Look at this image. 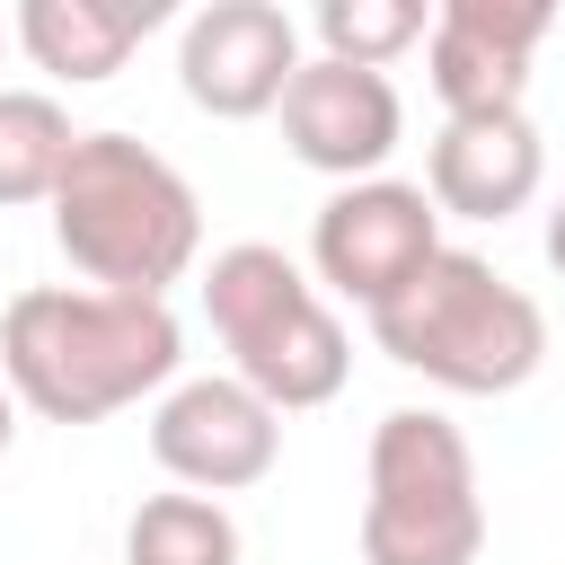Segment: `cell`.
<instances>
[{
	"instance_id": "obj_10",
	"label": "cell",
	"mask_w": 565,
	"mask_h": 565,
	"mask_svg": "<svg viewBox=\"0 0 565 565\" xmlns=\"http://www.w3.org/2000/svg\"><path fill=\"white\" fill-rule=\"evenodd\" d=\"M547 0H441L424 26V71L441 115H521L530 53L547 44Z\"/></svg>"
},
{
	"instance_id": "obj_17",
	"label": "cell",
	"mask_w": 565,
	"mask_h": 565,
	"mask_svg": "<svg viewBox=\"0 0 565 565\" xmlns=\"http://www.w3.org/2000/svg\"><path fill=\"white\" fill-rule=\"evenodd\" d=\"M9 441H18V397H9V380H0V459H9Z\"/></svg>"
},
{
	"instance_id": "obj_6",
	"label": "cell",
	"mask_w": 565,
	"mask_h": 565,
	"mask_svg": "<svg viewBox=\"0 0 565 565\" xmlns=\"http://www.w3.org/2000/svg\"><path fill=\"white\" fill-rule=\"evenodd\" d=\"M441 256V212L424 185L406 177H362V185H335L309 221V265L327 291L362 300V318L380 300H397L424 265Z\"/></svg>"
},
{
	"instance_id": "obj_9",
	"label": "cell",
	"mask_w": 565,
	"mask_h": 565,
	"mask_svg": "<svg viewBox=\"0 0 565 565\" xmlns=\"http://www.w3.org/2000/svg\"><path fill=\"white\" fill-rule=\"evenodd\" d=\"M274 115H282V150L300 168L335 177V185L380 177L388 150H397V132H406V106H397L388 71H353V62H327V53H309L291 71V88H282Z\"/></svg>"
},
{
	"instance_id": "obj_18",
	"label": "cell",
	"mask_w": 565,
	"mask_h": 565,
	"mask_svg": "<svg viewBox=\"0 0 565 565\" xmlns=\"http://www.w3.org/2000/svg\"><path fill=\"white\" fill-rule=\"evenodd\" d=\"M0 53H9V26H0Z\"/></svg>"
},
{
	"instance_id": "obj_3",
	"label": "cell",
	"mask_w": 565,
	"mask_h": 565,
	"mask_svg": "<svg viewBox=\"0 0 565 565\" xmlns=\"http://www.w3.org/2000/svg\"><path fill=\"white\" fill-rule=\"evenodd\" d=\"M371 344L450 397H512L547 362V318L477 247H441L397 300L371 309Z\"/></svg>"
},
{
	"instance_id": "obj_15",
	"label": "cell",
	"mask_w": 565,
	"mask_h": 565,
	"mask_svg": "<svg viewBox=\"0 0 565 565\" xmlns=\"http://www.w3.org/2000/svg\"><path fill=\"white\" fill-rule=\"evenodd\" d=\"M433 9L424 0H318V53L353 71H388L406 44H424Z\"/></svg>"
},
{
	"instance_id": "obj_12",
	"label": "cell",
	"mask_w": 565,
	"mask_h": 565,
	"mask_svg": "<svg viewBox=\"0 0 565 565\" xmlns=\"http://www.w3.org/2000/svg\"><path fill=\"white\" fill-rule=\"evenodd\" d=\"M150 26H159V0H18V18H9L18 53L71 88L115 79Z\"/></svg>"
},
{
	"instance_id": "obj_1",
	"label": "cell",
	"mask_w": 565,
	"mask_h": 565,
	"mask_svg": "<svg viewBox=\"0 0 565 565\" xmlns=\"http://www.w3.org/2000/svg\"><path fill=\"white\" fill-rule=\"evenodd\" d=\"M185 362V327L141 291H71L35 282L0 309V380L44 424H106L141 397H168Z\"/></svg>"
},
{
	"instance_id": "obj_13",
	"label": "cell",
	"mask_w": 565,
	"mask_h": 565,
	"mask_svg": "<svg viewBox=\"0 0 565 565\" xmlns=\"http://www.w3.org/2000/svg\"><path fill=\"white\" fill-rule=\"evenodd\" d=\"M124 565H238V521L212 494H141L124 521Z\"/></svg>"
},
{
	"instance_id": "obj_7",
	"label": "cell",
	"mask_w": 565,
	"mask_h": 565,
	"mask_svg": "<svg viewBox=\"0 0 565 565\" xmlns=\"http://www.w3.org/2000/svg\"><path fill=\"white\" fill-rule=\"evenodd\" d=\"M150 459L185 486V494H247L274 477L282 459V415L238 388L230 371H203V380H177L159 406H150Z\"/></svg>"
},
{
	"instance_id": "obj_16",
	"label": "cell",
	"mask_w": 565,
	"mask_h": 565,
	"mask_svg": "<svg viewBox=\"0 0 565 565\" xmlns=\"http://www.w3.org/2000/svg\"><path fill=\"white\" fill-rule=\"evenodd\" d=\"M547 265H556V282H565V194H556V212H547Z\"/></svg>"
},
{
	"instance_id": "obj_14",
	"label": "cell",
	"mask_w": 565,
	"mask_h": 565,
	"mask_svg": "<svg viewBox=\"0 0 565 565\" xmlns=\"http://www.w3.org/2000/svg\"><path fill=\"white\" fill-rule=\"evenodd\" d=\"M71 115H62V97H44V88H0V212H18V203H53V185H62V168H71Z\"/></svg>"
},
{
	"instance_id": "obj_4",
	"label": "cell",
	"mask_w": 565,
	"mask_h": 565,
	"mask_svg": "<svg viewBox=\"0 0 565 565\" xmlns=\"http://www.w3.org/2000/svg\"><path fill=\"white\" fill-rule=\"evenodd\" d=\"M203 318L230 353V380L256 388L274 415H300V406H327L353 371V344L335 327V309L318 300V282L265 247V238H238L212 256L203 274Z\"/></svg>"
},
{
	"instance_id": "obj_2",
	"label": "cell",
	"mask_w": 565,
	"mask_h": 565,
	"mask_svg": "<svg viewBox=\"0 0 565 565\" xmlns=\"http://www.w3.org/2000/svg\"><path fill=\"white\" fill-rule=\"evenodd\" d=\"M53 247L71 256V274H88V291L168 300V282H185V265L203 256V203L150 141L79 132L53 185Z\"/></svg>"
},
{
	"instance_id": "obj_5",
	"label": "cell",
	"mask_w": 565,
	"mask_h": 565,
	"mask_svg": "<svg viewBox=\"0 0 565 565\" xmlns=\"http://www.w3.org/2000/svg\"><path fill=\"white\" fill-rule=\"evenodd\" d=\"M477 547H486V494L468 433L433 406H388L371 424L362 565H477Z\"/></svg>"
},
{
	"instance_id": "obj_8",
	"label": "cell",
	"mask_w": 565,
	"mask_h": 565,
	"mask_svg": "<svg viewBox=\"0 0 565 565\" xmlns=\"http://www.w3.org/2000/svg\"><path fill=\"white\" fill-rule=\"evenodd\" d=\"M300 18L274 0H203L177 35V79L203 115L221 124H256L282 106L291 71H300Z\"/></svg>"
},
{
	"instance_id": "obj_11",
	"label": "cell",
	"mask_w": 565,
	"mask_h": 565,
	"mask_svg": "<svg viewBox=\"0 0 565 565\" xmlns=\"http://www.w3.org/2000/svg\"><path fill=\"white\" fill-rule=\"evenodd\" d=\"M547 185V141L530 115H450L424 150V194L450 221H512Z\"/></svg>"
}]
</instances>
